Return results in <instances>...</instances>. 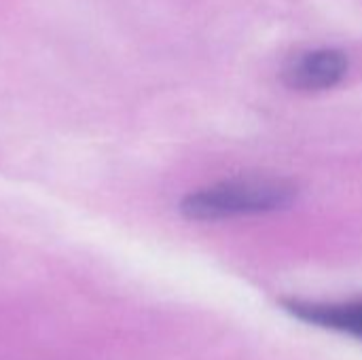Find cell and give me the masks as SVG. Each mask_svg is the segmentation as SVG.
Returning a JSON list of instances; mask_svg holds the SVG:
<instances>
[{
	"instance_id": "cell-2",
	"label": "cell",
	"mask_w": 362,
	"mask_h": 360,
	"mask_svg": "<svg viewBox=\"0 0 362 360\" xmlns=\"http://www.w3.org/2000/svg\"><path fill=\"white\" fill-rule=\"evenodd\" d=\"M348 72V57L337 49L310 51L288 64L284 81L299 91H320L337 85Z\"/></svg>"
},
{
	"instance_id": "cell-1",
	"label": "cell",
	"mask_w": 362,
	"mask_h": 360,
	"mask_svg": "<svg viewBox=\"0 0 362 360\" xmlns=\"http://www.w3.org/2000/svg\"><path fill=\"white\" fill-rule=\"evenodd\" d=\"M295 195L297 189L282 178H235L189 193L180 210L193 221H221L282 210Z\"/></svg>"
},
{
	"instance_id": "cell-3",
	"label": "cell",
	"mask_w": 362,
	"mask_h": 360,
	"mask_svg": "<svg viewBox=\"0 0 362 360\" xmlns=\"http://www.w3.org/2000/svg\"><path fill=\"white\" fill-rule=\"evenodd\" d=\"M282 308L295 318L350 337L362 339V299L346 303H318V301H299L284 299Z\"/></svg>"
}]
</instances>
